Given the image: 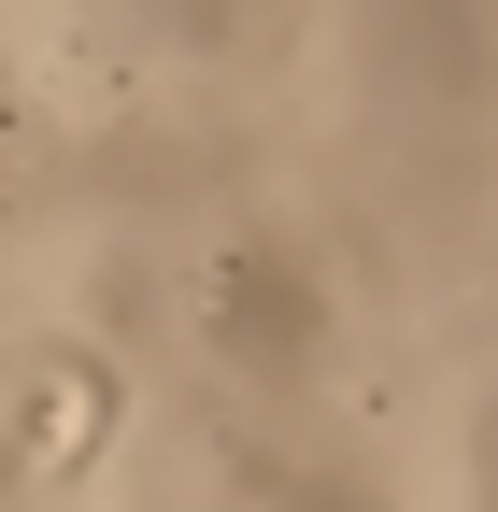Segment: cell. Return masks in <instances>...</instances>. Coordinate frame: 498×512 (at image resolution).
<instances>
[{"mask_svg":"<svg viewBox=\"0 0 498 512\" xmlns=\"http://www.w3.org/2000/svg\"><path fill=\"white\" fill-rule=\"evenodd\" d=\"M100 427H114V384H100V370H57V384H43V413H29V470L100 456Z\"/></svg>","mask_w":498,"mask_h":512,"instance_id":"obj_1","label":"cell"}]
</instances>
